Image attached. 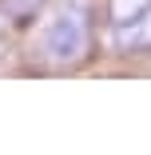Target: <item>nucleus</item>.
I'll use <instances>...</instances> for the list:
<instances>
[{"instance_id":"7ed1b4c3","label":"nucleus","mask_w":151,"mask_h":155,"mask_svg":"<svg viewBox=\"0 0 151 155\" xmlns=\"http://www.w3.org/2000/svg\"><path fill=\"white\" fill-rule=\"evenodd\" d=\"M40 8H44V0H0V12H4L12 24H28Z\"/></svg>"},{"instance_id":"f03ea898","label":"nucleus","mask_w":151,"mask_h":155,"mask_svg":"<svg viewBox=\"0 0 151 155\" xmlns=\"http://www.w3.org/2000/svg\"><path fill=\"white\" fill-rule=\"evenodd\" d=\"M107 36L131 56L151 48V0H107Z\"/></svg>"},{"instance_id":"f257e3e1","label":"nucleus","mask_w":151,"mask_h":155,"mask_svg":"<svg viewBox=\"0 0 151 155\" xmlns=\"http://www.w3.org/2000/svg\"><path fill=\"white\" fill-rule=\"evenodd\" d=\"M87 52H92V12L84 0H68L44 28V56L60 68H76L80 60H87Z\"/></svg>"}]
</instances>
